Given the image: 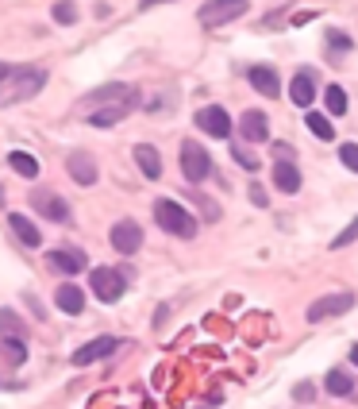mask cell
<instances>
[{
	"label": "cell",
	"mask_w": 358,
	"mask_h": 409,
	"mask_svg": "<svg viewBox=\"0 0 358 409\" xmlns=\"http://www.w3.org/2000/svg\"><path fill=\"white\" fill-rule=\"evenodd\" d=\"M47 85V70L39 66H12V74L4 81H0V108L8 105H20V101H31L39 89Z\"/></svg>",
	"instance_id": "obj_1"
},
{
	"label": "cell",
	"mask_w": 358,
	"mask_h": 409,
	"mask_svg": "<svg viewBox=\"0 0 358 409\" xmlns=\"http://www.w3.org/2000/svg\"><path fill=\"white\" fill-rule=\"evenodd\" d=\"M139 101H143V93H139V89L124 85V81H108V85L85 93L78 108H97V105H104V108H116V105H120V108H135Z\"/></svg>",
	"instance_id": "obj_2"
},
{
	"label": "cell",
	"mask_w": 358,
	"mask_h": 409,
	"mask_svg": "<svg viewBox=\"0 0 358 409\" xmlns=\"http://www.w3.org/2000/svg\"><path fill=\"white\" fill-rule=\"evenodd\" d=\"M155 220H158V228L181 235V240H193V235H197V220L185 213L174 197H158V201H155Z\"/></svg>",
	"instance_id": "obj_3"
},
{
	"label": "cell",
	"mask_w": 358,
	"mask_h": 409,
	"mask_svg": "<svg viewBox=\"0 0 358 409\" xmlns=\"http://www.w3.org/2000/svg\"><path fill=\"white\" fill-rule=\"evenodd\" d=\"M89 282H93V293H97L100 302H120L127 290V278L116 271V266H93V274H89Z\"/></svg>",
	"instance_id": "obj_4"
},
{
	"label": "cell",
	"mask_w": 358,
	"mask_h": 409,
	"mask_svg": "<svg viewBox=\"0 0 358 409\" xmlns=\"http://www.w3.org/2000/svg\"><path fill=\"white\" fill-rule=\"evenodd\" d=\"M247 12V0H204L201 4V23L204 28H223V23L239 20Z\"/></svg>",
	"instance_id": "obj_5"
},
{
	"label": "cell",
	"mask_w": 358,
	"mask_h": 409,
	"mask_svg": "<svg viewBox=\"0 0 358 409\" xmlns=\"http://www.w3.org/2000/svg\"><path fill=\"white\" fill-rule=\"evenodd\" d=\"M181 174L193 185L212 174V158H208V151L201 143H181Z\"/></svg>",
	"instance_id": "obj_6"
},
{
	"label": "cell",
	"mask_w": 358,
	"mask_h": 409,
	"mask_svg": "<svg viewBox=\"0 0 358 409\" xmlns=\"http://www.w3.org/2000/svg\"><path fill=\"white\" fill-rule=\"evenodd\" d=\"M116 348H120L116 336H97V340L81 344V348L74 351V367H89V363H97V359H108Z\"/></svg>",
	"instance_id": "obj_7"
},
{
	"label": "cell",
	"mask_w": 358,
	"mask_h": 409,
	"mask_svg": "<svg viewBox=\"0 0 358 409\" xmlns=\"http://www.w3.org/2000/svg\"><path fill=\"white\" fill-rule=\"evenodd\" d=\"M112 247H116L120 255H135L139 247H143V228H139L135 220H120V224H112Z\"/></svg>",
	"instance_id": "obj_8"
},
{
	"label": "cell",
	"mask_w": 358,
	"mask_h": 409,
	"mask_svg": "<svg viewBox=\"0 0 358 409\" xmlns=\"http://www.w3.org/2000/svg\"><path fill=\"white\" fill-rule=\"evenodd\" d=\"M197 127H204V132L216 136V139H227V136H232V116H227L220 105H208V108L197 112Z\"/></svg>",
	"instance_id": "obj_9"
},
{
	"label": "cell",
	"mask_w": 358,
	"mask_h": 409,
	"mask_svg": "<svg viewBox=\"0 0 358 409\" xmlns=\"http://www.w3.org/2000/svg\"><path fill=\"white\" fill-rule=\"evenodd\" d=\"M31 204H35V209H39L47 220H54V224L69 220V204L62 201L58 193H50V189H35V193H31Z\"/></svg>",
	"instance_id": "obj_10"
},
{
	"label": "cell",
	"mask_w": 358,
	"mask_h": 409,
	"mask_svg": "<svg viewBox=\"0 0 358 409\" xmlns=\"http://www.w3.org/2000/svg\"><path fill=\"white\" fill-rule=\"evenodd\" d=\"M66 170H69V178H74L78 185L97 182V158L89 155V151H74V155L66 158Z\"/></svg>",
	"instance_id": "obj_11"
},
{
	"label": "cell",
	"mask_w": 358,
	"mask_h": 409,
	"mask_svg": "<svg viewBox=\"0 0 358 409\" xmlns=\"http://www.w3.org/2000/svg\"><path fill=\"white\" fill-rule=\"evenodd\" d=\"M355 297L350 293H335V297H320L309 305V321H324V317H339V313H350Z\"/></svg>",
	"instance_id": "obj_12"
},
{
	"label": "cell",
	"mask_w": 358,
	"mask_h": 409,
	"mask_svg": "<svg viewBox=\"0 0 358 409\" xmlns=\"http://www.w3.org/2000/svg\"><path fill=\"white\" fill-rule=\"evenodd\" d=\"M47 266L50 271H62V274H81V266H85V255L81 251H47Z\"/></svg>",
	"instance_id": "obj_13"
},
{
	"label": "cell",
	"mask_w": 358,
	"mask_h": 409,
	"mask_svg": "<svg viewBox=\"0 0 358 409\" xmlns=\"http://www.w3.org/2000/svg\"><path fill=\"white\" fill-rule=\"evenodd\" d=\"M239 132H243V139H251V143H266V132H270V120H266V112H243V120H239Z\"/></svg>",
	"instance_id": "obj_14"
},
{
	"label": "cell",
	"mask_w": 358,
	"mask_h": 409,
	"mask_svg": "<svg viewBox=\"0 0 358 409\" xmlns=\"http://www.w3.org/2000/svg\"><path fill=\"white\" fill-rule=\"evenodd\" d=\"M247 78H251V85L258 89L262 97H278L281 93V81H278V70L273 66H254Z\"/></svg>",
	"instance_id": "obj_15"
},
{
	"label": "cell",
	"mask_w": 358,
	"mask_h": 409,
	"mask_svg": "<svg viewBox=\"0 0 358 409\" xmlns=\"http://www.w3.org/2000/svg\"><path fill=\"white\" fill-rule=\"evenodd\" d=\"M135 162H139V170H143L150 182H158V178H162V158H158V151L150 143H139L135 147Z\"/></svg>",
	"instance_id": "obj_16"
},
{
	"label": "cell",
	"mask_w": 358,
	"mask_h": 409,
	"mask_svg": "<svg viewBox=\"0 0 358 409\" xmlns=\"http://www.w3.org/2000/svg\"><path fill=\"white\" fill-rule=\"evenodd\" d=\"M273 185H278L281 193H297V189H300L297 162H278V166H273Z\"/></svg>",
	"instance_id": "obj_17"
},
{
	"label": "cell",
	"mask_w": 358,
	"mask_h": 409,
	"mask_svg": "<svg viewBox=\"0 0 358 409\" xmlns=\"http://www.w3.org/2000/svg\"><path fill=\"white\" fill-rule=\"evenodd\" d=\"M54 305H58L62 313H69V317H74V313L85 309V297H81V290L74 282H66V286H58V293H54Z\"/></svg>",
	"instance_id": "obj_18"
},
{
	"label": "cell",
	"mask_w": 358,
	"mask_h": 409,
	"mask_svg": "<svg viewBox=\"0 0 358 409\" xmlns=\"http://www.w3.org/2000/svg\"><path fill=\"white\" fill-rule=\"evenodd\" d=\"M8 224H12V232L20 235V244H23V247H39V244H43V235H39V228L31 224L27 216H20V213H12V216H8Z\"/></svg>",
	"instance_id": "obj_19"
},
{
	"label": "cell",
	"mask_w": 358,
	"mask_h": 409,
	"mask_svg": "<svg viewBox=\"0 0 358 409\" xmlns=\"http://www.w3.org/2000/svg\"><path fill=\"white\" fill-rule=\"evenodd\" d=\"M289 97H293V105H300V108H309V105H312V97H316V85H312V74H297V78H293V85H289Z\"/></svg>",
	"instance_id": "obj_20"
},
{
	"label": "cell",
	"mask_w": 358,
	"mask_h": 409,
	"mask_svg": "<svg viewBox=\"0 0 358 409\" xmlns=\"http://www.w3.org/2000/svg\"><path fill=\"white\" fill-rule=\"evenodd\" d=\"M8 166H12L20 178H27V182H31V178H39V162H35V155H27V151H12V155H8Z\"/></svg>",
	"instance_id": "obj_21"
},
{
	"label": "cell",
	"mask_w": 358,
	"mask_h": 409,
	"mask_svg": "<svg viewBox=\"0 0 358 409\" xmlns=\"http://www.w3.org/2000/svg\"><path fill=\"white\" fill-rule=\"evenodd\" d=\"M324 382H328V394H335V398H347L350 390H355L350 370H343V367H339V370H328V379H324Z\"/></svg>",
	"instance_id": "obj_22"
},
{
	"label": "cell",
	"mask_w": 358,
	"mask_h": 409,
	"mask_svg": "<svg viewBox=\"0 0 358 409\" xmlns=\"http://www.w3.org/2000/svg\"><path fill=\"white\" fill-rule=\"evenodd\" d=\"M309 132H312V136H320L324 143H328V139H335V124H331L324 112H309Z\"/></svg>",
	"instance_id": "obj_23"
},
{
	"label": "cell",
	"mask_w": 358,
	"mask_h": 409,
	"mask_svg": "<svg viewBox=\"0 0 358 409\" xmlns=\"http://www.w3.org/2000/svg\"><path fill=\"white\" fill-rule=\"evenodd\" d=\"M324 105H328L331 116H343V112H347V93H343L339 85H328L324 89Z\"/></svg>",
	"instance_id": "obj_24"
},
{
	"label": "cell",
	"mask_w": 358,
	"mask_h": 409,
	"mask_svg": "<svg viewBox=\"0 0 358 409\" xmlns=\"http://www.w3.org/2000/svg\"><path fill=\"white\" fill-rule=\"evenodd\" d=\"M4 355H8V363H23L27 359V344L16 340V336H8V340H4Z\"/></svg>",
	"instance_id": "obj_25"
},
{
	"label": "cell",
	"mask_w": 358,
	"mask_h": 409,
	"mask_svg": "<svg viewBox=\"0 0 358 409\" xmlns=\"http://www.w3.org/2000/svg\"><path fill=\"white\" fill-rule=\"evenodd\" d=\"M54 20H58L62 28L78 23V8H74V0H62V4H54Z\"/></svg>",
	"instance_id": "obj_26"
},
{
	"label": "cell",
	"mask_w": 358,
	"mask_h": 409,
	"mask_svg": "<svg viewBox=\"0 0 358 409\" xmlns=\"http://www.w3.org/2000/svg\"><path fill=\"white\" fill-rule=\"evenodd\" d=\"M0 328L8 332V336H16V332H23V321L12 309H0Z\"/></svg>",
	"instance_id": "obj_27"
},
{
	"label": "cell",
	"mask_w": 358,
	"mask_h": 409,
	"mask_svg": "<svg viewBox=\"0 0 358 409\" xmlns=\"http://www.w3.org/2000/svg\"><path fill=\"white\" fill-rule=\"evenodd\" d=\"M339 158H343L347 170H355V174H358V143H343V147H339Z\"/></svg>",
	"instance_id": "obj_28"
},
{
	"label": "cell",
	"mask_w": 358,
	"mask_h": 409,
	"mask_svg": "<svg viewBox=\"0 0 358 409\" xmlns=\"http://www.w3.org/2000/svg\"><path fill=\"white\" fill-rule=\"evenodd\" d=\"M355 240H358V220L343 228V232H339L335 240H331V247H347V244H355Z\"/></svg>",
	"instance_id": "obj_29"
},
{
	"label": "cell",
	"mask_w": 358,
	"mask_h": 409,
	"mask_svg": "<svg viewBox=\"0 0 358 409\" xmlns=\"http://www.w3.org/2000/svg\"><path fill=\"white\" fill-rule=\"evenodd\" d=\"M232 155H235V162H239L243 170H258V158H254L251 151H243V147H232Z\"/></svg>",
	"instance_id": "obj_30"
},
{
	"label": "cell",
	"mask_w": 358,
	"mask_h": 409,
	"mask_svg": "<svg viewBox=\"0 0 358 409\" xmlns=\"http://www.w3.org/2000/svg\"><path fill=\"white\" fill-rule=\"evenodd\" d=\"M328 47H335V50H350L355 43H350V35H343V31H328Z\"/></svg>",
	"instance_id": "obj_31"
},
{
	"label": "cell",
	"mask_w": 358,
	"mask_h": 409,
	"mask_svg": "<svg viewBox=\"0 0 358 409\" xmlns=\"http://www.w3.org/2000/svg\"><path fill=\"white\" fill-rule=\"evenodd\" d=\"M273 155H278V162H293V147L289 143H273Z\"/></svg>",
	"instance_id": "obj_32"
},
{
	"label": "cell",
	"mask_w": 358,
	"mask_h": 409,
	"mask_svg": "<svg viewBox=\"0 0 358 409\" xmlns=\"http://www.w3.org/2000/svg\"><path fill=\"white\" fill-rule=\"evenodd\" d=\"M251 201H254V204H258V209H266V189H262V185H258V182H254V185H251Z\"/></svg>",
	"instance_id": "obj_33"
},
{
	"label": "cell",
	"mask_w": 358,
	"mask_h": 409,
	"mask_svg": "<svg viewBox=\"0 0 358 409\" xmlns=\"http://www.w3.org/2000/svg\"><path fill=\"white\" fill-rule=\"evenodd\" d=\"M297 398L300 401H312V386H309V382H300V386H297Z\"/></svg>",
	"instance_id": "obj_34"
},
{
	"label": "cell",
	"mask_w": 358,
	"mask_h": 409,
	"mask_svg": "<svg viewBox=\"0 0 358 409\" xmlns=\"http://www.w3.org/2000/svg\"><path fill=\"white\" fill-rule=\"evenodd\" d=\"M155 4H166V0H139V8H155Z\"/></svg>",
	"instance_id": "obj_35"
},
{
	"label": "cell",
	"mask_w": 358,
	"mask_h": 409,
	"mask_svg": "<svg viewBox=\"0 0 358 409\" xmlns=\"http://www.w3.org/2000/svg\"><path fill=\"white\" fill-rule=\"evenodd\" d=\"M8 74H12V66H8V62H0V81L8 78Z\"/></svg>",
	"instance_id": "obj_36"
},
{
	"label": "cell",
	"mask_w": 358,
	"mask_h": 409,
	"mask_svg": "<svg viewBox=\"0 0 358 409\" xmlns=\"http://www.w3.org/2000/svg\"><path fill=\"white\" fill-rule=\"evenodd\" d=\"M350 363H355V367H358V344H355V351H350Z\"/></svg>",
	"instance_id": "obj_37"
}]
</instances>
